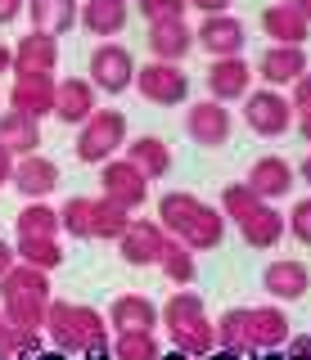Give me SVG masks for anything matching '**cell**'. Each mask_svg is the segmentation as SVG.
<instances>
[{
    "instance_id": "816d5d0a",
    "label": "cell",
    "mask_w": 311,
    "mask_h": 360,
    "mask_svg": "<svg viewBox=\"0 0 311 360\" xmlns=\"http://www.w3.org/2000/svg\"><path fill=\"white\" fill-rule=\"evenodd\" d=\"M293 176H303V185H311V153L303 158V162H298V172Z\"/></svg>"
},
{
    "instance_id": "5bb4252c",
    "label": "cell",
    "mask_w": 311,
    "mask_h": 360,
    "mask_svg": "<svg viewBox=\"0 0 311 360\" xmlns=\"http://www.w3.org/2000/svg\"><path fill=\"white\" fill-rule=\"evenodd\" d=\"M91 112H95V86L86 82V77H63V82H54V112L50 117H59L63 127H82Z\"/></svg>"
},
{
    "instance_id": "d6986e66",
    "label": "cell",
    "mask_w": 311,
    "mask_h": 360,
    "mask_svg": "<svg viewBox=\"0 0 311 360\" xmlns=\"http://www.w3.org/2000/svg\"><path fill=\"white\" fill-rule=\"evenodd\" d=\"M262 288L271 292L275 302H298V297H307V288H311V270L303 262H271L262 270Z\"/></svg>"
},
{
    "instance_id": "7402d4cb",
    "label": "cell",
    "mask_w": 311,
    "mask_h": 360,
    "mask_svg": "<svg viewBox=\"0 0 311 360\" xmlns=\"http://www.w3.org/2000/svg\"><path fill=\"white\" fill-rule=\"evenodd\" d=\"M167 333H172V347L181 356L203 360V356L217 352V329H212L208 315H198V320H176V324H167Z\"/></svg>"
},
{
    "instance_id": "9c48e42d",
    "label": "cell",
    "mask_w": 311,
    "mask_h": 360,
    "mask_svg": "<svg viewBox=\"0 0 311 360\" xmlns=\"http://www.w3.org/2000/svg\"><path fill=\"white\" fill-rule=\"evenodd\" d=\"M185 135L203 149H217V144L230 140V108L221 99H198V104L185 108Z\"/></svg>"
},
{
    "instance_id": "d590c367",
    "label": "cell",
    "mask_w": 311,
    "mask_h": 360,
    "mask_svg": "<svg viewBox=\"0 0 311 360\" xmlns=\"http://www.w3.org/2000/svg\"><path fill=\"white\" fill-rule=\"evenodd\" d=\"M198 315H208L203 297H198V292H185V288L158 307V320H163V324H176V320H198Z\"/></svg>"
},
{
    "instance_id": "f5cc1de1",
    "label": "cell",
    "mask_w": 311,
    "mask_h": 360,
    "mask_svg": "<svg viewBox=\"0 0 311 360\" xmlns=\"http://www.w3.org/2000/svg\"><path fill=\"white\" fill-rule=\"evenodd\" d=\"M163 360V356H158ZM167 360H194V356H181V352H176V356H167Z\"/></svg>"
},
{
    "instance_id": "74e56055",
    "label": "cell",
    "mask_w": 311,
    "mask_h": 360,
    "mask_svg": "<svg viewBox=\"0 0 311 360\" xmlns=\"http://www.w3.org/2000/svg\"><path fill=\"white\" fill-rule=\"evenodd\" d=\"M253 202H258V194H253L243 180H239V185H226V189H221V217L235 221V217H243V212L253 207Z\"/></svg>"
},
{
    "instance_id": "11a10c76",
    "label": "cell",
    "mask_w": 311,
    "mask_h": 360,
    "mask_svg": "<svg viewBox=\"0 0 311 360\" xmlns=\"http://www.w3.org/2000/svg\"><path fill=\"white\" fill-rule=\"evenodd\" d=\"M262 360H280V356H275V352H271V356H262Z\"/></svg>"
},
{
    "instance_id": "681fc988",
    "label": "cell",
    "mask_w": 311,
    "mask_h": 360,
    "mask_svg": "<svg viewBox=\"0 0 311 360\" xmlns=\"http://www.w3.org/2000/svg\"><path fill=\"white\" fill-rule=\"evenodd\" d=\"M298 135L311 144V112H298Z\"/></svg>"
},
{
    "instance_id": "8d00e7d4",
    "label": "cell",
    "mask_w": 311,
    "mask_h": 360,
    "mask_svg": "<svg viewBox=\"0 0 311 360\" xmlns=\"http://www.w3.org/2000/svg\"><path fill=\"white\" fill-rule=\"evenodd\" d=\"M59 230L72 239H91V198H68L59 207Z\"/></svg>"
},
{
    "instance_id": "8fae6325",
    "label": "cell",
    "mask_w": 311,
    "mask_h": 360,
    "mask_svg": "<svg viewBox=\"0 0 311 360\" xmlns=\"http://www.w3.org/2000/svg\"><path fill=\"white\" fill-rule=\"evenodd\" d=\"M239 225V239L248 248H258V252H266V248H275L284 239V212H275V202H253L243 217H235Z\"/></svg>"
},
{
    "instance_id": "484cf974",
    "label": "cell",
    "mask_w": 311,
    "mask_h": 360,
    "mask_svg": "<svg viewBox=\"0 0 311 360\" xmlns=\"http://www.w3.org/2000/svg\"><path fill=\"white\" fill-rule=\"evenodd\" d=\"M0 144H5L14 158L37 153V144H41V122L27 117V112H18V108H5V112H0Z\"/></svg>"
},
{
    "instance_id": "30bf717a",
    "label": "cell",
    "mask_w": 311,
    "mask_h": 360,
    "mask_svg": "<svg viewBox=\"0 0 311 360\" xmlns=\"http://www.w3.org/2000/svg\"><path fill=\"white\" fill-rule=\"evenodd\" d=\"M9 108L27 117H50L54 112V72H14L9 82Z\"/></svg>"
},
{
    "instance_id": "e0dca14e",
    "label": "cell",
    "mask_w": 311,
    "mask_h": 360,
    "mask_svg": "<svg viewBox=\"0 0 311 360\" xmlns=\"http://www.w3.org/2000/svg\"><path fill=\"white\" fill-rule=\"evenodd\" d=\"M149 50H153V59H163V63H181L185 54L194 50V27L185 18L149 22Z\"/></svg>"
},
{
    "instance_id": "bcb514c9",
    "label": "cell",
    "mask_w": 311,
    "mask_h": 360,
    "mask_svg": "<svg viewBox=\"0 0 311 360\" xmlns=\"http://www.w3.org/2000/svg\"><path fill=\"white\" fill-rule=\"evenodd\" d=\"M185 5L203 9V14H226V9H230V0H185Z\"/></svg>"
},
{
    "instance_id": "4316f807",
    "label": "cell",
    "mask_w": 311,
    "mask_h": 360,
    "mask_svg": "<svg viewBox=\"0 0 311 360\" xmlns=\"http://www.w3.org/2000/svg\"><path fill=\"white\" fill-rule=\"evenodd\" d=\"M77 22H82L91 37H118L127 27V0H86L77 9Z\"/></svg>"
},
{
    "instance_id": "f6af8a7d",
    "label": "cell",
    "mask_w": 311,
    "mask_h": 360,
    "mask_svg": "<svg viewBox=\"0 0 311 360\" xmlns=\"http://www.w3.org/2000/svg\"><path fill=\"white\" fill-rule=\"evenodd\" d=\"M9 176H14V153H9L5 144H0V189L9 185Z\"/></svg>"
},
{
    "instance_id": "2e32d148",
    "label": "cell",
    "mask_w": 311,
    "mask_h": 360,
    "mask_svg": "<svg viewBox=\"0 0 311 360\" xmlns=\"http://www.w3.org/2000/svg\"><path fill=\"white\" fill-rule=\"evenodd\" d=\"M243 185H248L262 202H275V198L288 194V185H293V167H288L280 153H266V158H258V162L248 167Z\"/></svg>"
},
{
    "instance_id": "ba28073f",
    "label": "cell",
    "mask_w": 311,
    "mask_h": 360,
    "mask_svg": "<svg viewBox=\"0 0 311 360\" xmlns=\"http://www.w3.org/2000/svg\"><path fill=\"white\" fill-rule=\"evenodd\" d=\"M243 41H248V27L230 14H203V22L194 27V45H203L212 59H226V54H243Z\"/></svg>"
},
{
    "instance_id": "d4e9b609",
    "label": "cell",
    "mask_w": 311,
    "mask_h": 360,
    "mask_svg": "<svg viewBox=\"0 0 311 360\" xmlns=\"http://www.w3.org/2000/svg\"><path fill=\"white\" fill-rule=\"evenodd\" d=\"M262 32L271 37V45H307L311 22L303 14H293L288 5H266L262 9Z\"/></svg>"
},
{
    "instance_id": "4fadbf2b",
    "label": "cell",
    "mask_w": 311,
    "mask_h": 360,
    "mask_svg": "<svg viewBox=\"0 0 311 360\" xmlns=\"http://www.w3.org/2000/svg\"><path fill=\"white\" fill-rule=\"evenodd\" d=\"M9 185H14L27 202L32 198H50L54 189H59V167H54L50 158H41V153H23V158H14Z\"/></svg>"
},
{
    "instance_id": "277c9868",
    "label": "cell",
    "mask_w": 311,
    "mask_h": 360,
    "mask_svg": "<svg viewBox=\"0 0 311 360\" xmlns=\"http://www.w3.org/2000/svg\"><path fill=\"white\" fill-rule=\"evenodd\" d=\"M243 122H248L253 135H266V140H275V135H284L293 127V104H288V95L280 90H253V95H243Z\"/></svg>"
},
{
    "instance_id": "44dd1931",
    "label": "cell",
    "mask_w": 311,
    "mask_h": 360,
    "mask_svg": "<svg viewBox=\"0 0 311 360\" xmlns=\"http://www.w3.org/2000/svg\"><path fill=\"white\" fill-rule=\"evenodd\" d=\"M176 239L190 248V252H208V248H217L221 239H226V217H221V207H212V202H198V212L190 217V225H185Z\"/></svg>"
},
{
    "instance_id": "7a4b0ae2",
    "label": "cell",
    "mask_w": 311,
    "mask_h": 360,
    "mask_svg": "<svg viewBox=\"0 0 311 360\" xmlns=\"http://www.w3.org/2000/svg\"><path fill=\"white\" fill-rule=\"evenodd\" d=\"M122 144H127V112L122 108H95L77 131V158L91 167L108 162Z\"/></svg>"
},
{
    "instance_id": "83f0119b",
    "label": "cell",
    "mask_w": 311,
    "mask_h": 360,
    "mask_svg": "<svg viewBox=\"0 0 311 360\" xmlns=\"http://www.w3.org/2000/svg\"><path fill=\"white\" fill-rule=\"evenodd\" d=\"M217 329V347L221 352H230V356H253L258 347H253V324H248V307H235V311H226L221 320L212 324Z\"/></svg>"
},
{
    "instance_id": "5b68a950",
    "label": "cell",
    "mask_w": 311,
    "mask_h": 360,
    "mask_svg": "<svg viewBox=\"0 0 311 360\" xmlns=\"http://www.w3.org/2000/svg\"><path fill=\"white\" fill-rule=\"evenodd\" d=\"M131 86H136L149 104H158V108H172V104H181V99L190 95V77L181 72V63H163V59L136 68V82Z\"/></svg>"
},
{
    "instance_id": "52a82bcc",
    "label": "cell",
    "mask_w": 311,
    "mask_h": 360,
    "mask_svg": "<svg viewBox=\"0 0 311 360\" xmlns=\"http://www.w3.org/2000/svg\"><path fill=\"white\" fill-rule=\"evenodd\" d=\"M172 234L163 230L158 221H144V217H131V225L122 230V262L127 266H158V257H163V248H167Z\"/></svg>"
},
{
    "instance_id": "cb8c5ba5",
    "label": "cell",
    "mask_w": 311,
    "mask_h": 360,
    "mask_svg": "<svg viewBox=\"0 0 311 360\" xmlns=\"http://www.w3.org/2000/svg\"><path fill=\"white\" fill-rule=\"evenodd\" d=\"M27 18H32V32H46V37H63L72 32L77 22V0H27Z\"/></svg>"
},
{
    "instance_id": "f907efd6",
    "label": "cell",
    "mask_w": 311,
    "mask_h": 360,
    "mask_svg": "<svg viewBox=\"0 0 311 360\" xmlns=\"http://www.w3.org/2000/svg\"><path fill=\"white\" fill-rule=\"evenodd\" d=\"M9 68H14V50H9V45H0V72H9Z\"/></svg>"
},
{
    "instance_id": "e575fe53",
    "label": "cell",
    "mask_w": 311,
    "mask_h": 360,
    "mask_svg": "<svg viewBox=\"0 0 311 360\" xmlns=\"http://www.w3.org/2000/svg\"><path fill=\"white\" fill-rule=\"evenodd\" d=\"M113 356L118 360H158V338L153 333H118V342H113Z\"/></svg>"
},
{
    "instance_id": "db71d44e",
    "label": "cell",
    "mask_w": 311,
    "mask_h": 360,
    "mask_svg": "<svg viewBox=\"0 0 311 360\" xmlns=\"http://www.w3.org/2000/svg\"><path fill=\"white\" fill-rule=\"evenodd\" d=\"M217 360H239V356H230V352H221V356H217Z\"/></svg>"
},
{
    "instance_id": "8992f818",
    "label": "cell",
    "mask_w": 311,
    "mask_h": 360,
    "mask_svg": "<svg viewBox=\"0 0 311 360\" xmlns=\"http://www.w3.org/2000/svg\"><path fill=\"white\" fill-rule=\"evenodd\" d=\"M99 189H104V198H113L118 207H127V212L144 207V198H149V180H144V172L131 167L127 158L99 162Z\"/></svg>"
},
{
    "instance_id": "7bdbcfd3",
    "label": "cell",
    "mask_w": 311,
    "mask_h": 360,
    "mask_svg": "<svg viewBox=\"0 0 311 360\" xmlns=\"http://www.w3.org/2000/svg\"><path fill=\"white\" fill-rule=\"evenodd\" d=\"M288 360H311V333L288 338Z\"/></svg>"
},
{
    "instance_id": "6da1fadb",
    "label": "cell",
    "mask_w": 311,
    "mask_h": 360,
    "mask_svg": "<svg viewBox=\"0 0 311 360\" xmlns=\"http://www.w3.org/2000/svg\"><path fill=\"white\" fill-rule=\"evenodd\" d=\"M46 333L63 356H108V320L82 302H54L46 307Z\"/></svg>"
},
{
    "instance_id": "d6a6232c",
    "label": "cell",
    "mask_w": 311,
    "mask_h": 360,
    "mask_svg": "<svg viewBox=\"0 0 311 360\" xmlns=\"http://www.w3.org/2000/svg\"><path fill=\"white\" fill-rule=\"evenodd\" d=\"M158 270L172 279L176 288H190V284H194V275H198L194 252H190V248H185L181 239H167V248H163V257H158Z\"/></svg>"
},
{
    "instance_id": "60d3db41",
    "label": "cell",
    "mask_w": 311,
    "mask_h": 360,
    "mask_svg": "<svg viewBox=\"0 0 311 360\" xmlns=\"http://www.w3.org/2000/svg\"><path fill=\"white\" fill-rule=\"evenodd\" d=\"M288 104H293V112H311V68L293 82V95H288Z\"/></svg>"
},
{
    "instance_id": "4dcf8cb0",
    "label": "cell",
    "mask_w": 311,
    "mask_h": 360,
    "mask_svg": "<svg viewBox=\"0 0 311 360\" xmlns=\"http://www.w3.org/2000/svg\"><path fill=\"white\" fill-rule=\"evenodd\" d=\"M131 225V212L118 207L113 198H91V239H104V243H118L122 230Z\"/></svg>"
},
{
    "instance_id": "7c38bea8",
    "label": "cell",
    "mask_w": 311,
    "mask_h": 360,
    "mask_svg": "<svg viewBox=\"0 0 311 360\" xmlns=\"http://www.w3.org/2000/svg\"><path fill=\"white\" fill-rule=\"evenodd\" d=\"M253 63L243 59V54H226V59H212V68H208V90H212V99H221V104H230V99H243L253 86Z\"/></svg>"
},
{
    "instance_id": "3957f363",
    "label": "cell",
    "mask_w": 311,
    "mask_h": 360,
    "mask_svg": "<svg viewBox=\"0 0 311 360\" xmlns=\"http://www.w3.org/2000/svg\"><path fill=\"white\" fill-rule=\"evenodd\" d=\"M95 90H104V95H122V90H131L136 82V59H131L127 45L118 41H104L91 50V77H86Z\"/></svg>"
},
{
    "instance_id": "7dc6e473",
    "label": "cell",
    "mask_w": 311,
    "mask_h": 360,
    "mask_svg": "<svg viewBox=\"0 0 311 360\" xmlns=\"http://www.w3.org/2000/svg\"><path fill=\"white\" fill-rule=\"evenodd\" d=\"M14 262H18V252H14V248H9V243H0V275H5V270L14 266Z\"/></svg>"
},
{
    "instance_id": "c3c4849f",
    "label": "cell",
    "mask_w": 311,
    "mask_h": 360,
    "mask_svg": "<svg viewBox=\"0 0 311 360\" xmlns=\"http://www.w3.org/2000/svg\"><path fill=\"white\" fill-rule=\"evenodd\" d=\"M284 5H288V9H293V14H303V18L311 22V0H284Z\"/></svg>"
},
{
    "instance_id": "ac0fdd59",
    "label": "cell",
    "mask_w": 311,
    "mask_h": 360,
    "mask_svg": "<svg viewBox=\"0 0 311 360\" xmlns=\"http://www.w3.org/2000/svg\"><path fill=\"white\" fill-rule=\"evenodd\" d=\"M108 324H113L118 333H153L158 329V307H153L149 297H140V292H122V297H113V307H108Z\"/></svg>"
},
{
    "instance_id": "9a60e30c",
    "label": "cell",
    "mask_w": 311,
    "mask_h": 360,
    "mask_svg": "<svg viewBox=\"0 0 311 360\" xmlns=\"http://www.w3.org/2000/svg\"><path fill=\"white\" fill-rule=\"evenodd\" d=\"M307 68L311 63H307V50H303V45H271V50L258 59V77L271 90H280V86H293Z\"/></svg>"
},
{
    "instance_id": "1f68e13d",
    "label": "cell",
    "mask_w": 311,
    "mask_h": 360,
    "mask_svg": "<svg viewBox=\"0 0 311 360\" xmlns=\"http://www.w3.org/2000/svg\"><path fill=\"white\" fill-rule=\"evenodd\" d=\"M198 202H203V198L185 194V189H172V194H163V198H158V225L176 239V234L190 225V217L198 212Z\"/></svg>"
},
{
    "instance_id": "b9f144b4",
    "label": "cell",
    "mask_w": 311,
    "mask_h": 360,
    "mask_svg": "<svg viewBox=\"0 0 311 360\" xmlns=\"http://www.w3.org/2000/svg\"><path fill=\"white\" fill-rule=\"evenodd\" d=\"M23 352H18V342H14V329H9V320H5V311H0V360H18Z\"/></svg>"
},
{
    "instance_id": "603a6c76",
    "label": "cell",
    "mask_w": 311,
    "mask_h": 360,
    "mask_svg": "<svg viewBox=\"0 0 311 360\" xmlns=\"http://www.w3.org/2000/svg\"><path fill=\"white\" fill-rule=\"evenodd\" d=\"M122 149H127V162L144 172V180H163L172 172V149L158 135H136V140H127Z\"/></svg>"
},
{
    "instance_id": "f546056e",
    "label": "cell",
    "mask_w": 311,
    "mask_h": 360,
    "mask_svg": "<svg viewBox=\"0 0 311 360\" xmlns=\"http://www.w3.org/2000/svg\"><path fill=\"white\" fill-rule=\"evenodd\" d=\"M14 225H18V239H59V212L46 198H32L14 217Z\"/></svg>"
},
{
    "instance_id": "f35d334b",
    "label": "cell",
    "mask_w": 311,
    "mask_h": 360,
    "mask_svg": "<svg viewBox=\"0 0 311 360\" xmlns=\"http://www.w3.org/2000/svg\"><path fill=\"white\" fill-rule=\"evenodd\" d=\"M284 230L293 234L298 243H307V248H311V198H298V202H293V212H288Z\"/></svg>"
},
{
    "instance_id": "ffe728a7",
    "label": "cell",
    "mask_w": 311,
    "mask_h": 360,
    "mask_svg": "<svg viewBox=\"0 0 311 360\" xmlns=\"http://www.w3.org/2000/svg\"><path fill=\"white\" fill-rule=\"evenodd\" d=\"M54 68H59V37H46V32L18 37L9 72H54Z\"/></svg>"
},
{
    "instance_id": "836d02e7",
    "label": "cell",
    "mask_w": 311,
    "mask_h": 360,
    "mask_svg": "<svg viewBox=\"0 0 311 360\" xmlns=\"http://www.w3.org/2000/svg\"><path fill=\"white\" fill-rule=\"evenodd\" d=\"M18 262H27V266H37V270H54V266H63V248L59 239H18Z\"/></svg>"
},
{
    "instance_id": "ab89813d",
    "label": "cell",
    "mask_w": 311,
    "mask_h": 360,
    "mask_svg": "<svg viewBox=\"0 0 311 360\" xmlns=\"http://www.w3.org/2000/svg\"><path fill=\"white\" fill-rule=\"evenodd\" d=\"M144 22H163V18H185V0H136Z\"/></svg>"
},
{
    "instance_id": "ee69618b",
    "label": "cell",
    "mask_w": 311,
    "mask_h": 360,
    "mask_svg": "<svg viewBox=\"0 0 311 360\" xmlns=\"http://www.w3.org/2000/svg\"><path fill=\"white\" fill-rule=\"evenodd\" d=\"M23 5H27V0H0V27H5V22H14L18 14H23Z\"/></svg>"
},
{
    "instance_id": "f1b7e54d",
    "label": "cell",
    "mask_w": 311,
    "mask_h": 360,
    "mask_svg": "<svg viewBox=\"0 0 311 360\" xmlns=\"http://www.w3.org/2000/svg\"><path fill=\"white\" fill-rule=\"evenodd\" d=\"M248 324H253V347L258 352H275V347L288 342V315L280 307H253Z\"/></svg>"
}]
</instances>
